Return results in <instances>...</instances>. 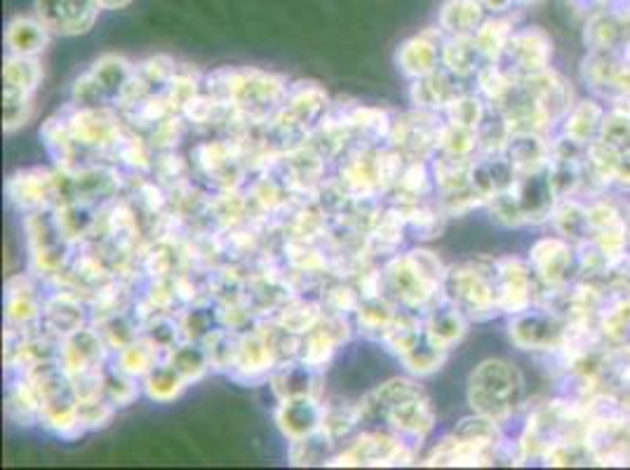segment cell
Segmentation results:
<instances>
[{"instance_id":"6da1fadb","label":"cell","mask_w":630,"mask_h":470,"mask_svg":"<svg viewBox=\"0 0 630 470\" xmlns=\"http://www.w3.org/2000/svg\"><path fill=\"white\" fill-rule=\"evenodd\" d=\"M520 391L517 372L503 363H482L471 376V405L478 414H484L494 421L503 419L515 403V393Z\"/></svg>"},{"instance_id":"7a4b0ae2","label":"cell","mask_w":630,"mask_h":470,"mask_svg":"<svg viewBox=\"0 0 630 470\" xmlns=\"http://www.w3.org/2000/svg\"><path fill=\"white\" fill-rule=\"evenodd\" d=\"M414 449L391 430L372 428L357 436L346 451L332 457L328 466H409Z\"/></svg>"},{"instance_id":"3957f363","label":"cell","mask_w":630,"mask_h":470,"mask_svg":"<svg viewBox=\"0 0 630 470\" xmlns=\"http://www.w3.org/2000/svg\"><path fill=\"white\" fill-rule=\"evenodd\" d=\"M8 197L22 212L55 210L66 203V182L62 172L47 170H22L8 179Z\"/></svg>"},{"instance_id":"277c9868","label":"cell","mask_w":630,"mask_h":470,"mask_svg":"<svg viewBox=\"0 0 630 470\" xmlns=\"http://www.w3.org/2000/svg\"><path fill=\"white\" fill-rule=\"evenodd\" d=\"M442 297L452 306H457L461 313L473 318H480L484 311H492L499 303L488 274H482L473 264L447 270L442 282Z\"/></svg>"},{"instance_id":"5b68a950","label":"cell","mask_w":630,"mask_h":470,"mask_svg":"<svg viewBox=\"0 0 630 470\" xmlns=\"http://www.w3.org/2000/svg\"><path fill=\"white\" fill-rule=\"evenodd\" d=\"M440 130L442 125L436 111L417 108V111L393 120L388 147L398 149L407 160H426L438 151Z\"/></svg>"},{"instance_id":"8992f818","label":"cell","mask_w":630,"mask_h":470,"mask_svg":"<svg viewBox=\"0 0 630 470\" xmlns=\"http://www.w3.org/2000/svg\"><path fill=\"white\" fill-rule=\"evenodd\" d=\"M97 0H35L39 22L52 35H81L95 26L99 14Z\"/></svg>"},{"instance_id":"52a82bcc","label":"cell","mask_w":630,"mask_h":470,"mask_svg":"<svg viewBox=\"0 0 630 470\" xmlns=\"http://www.w3.org/2000/svg\"><path fill=\"white\" fill-rule=\"evenodd\" d=\"M68 125H71V135H74L81 149L114 151V147L125 135L118 116L111 111V106H102V108L76 106V111L68 116Z\"/></svg>"},{"instance_id":"ba28073f","label":"cell","mask_w":630,"mask_h":470,"mask_svg":"<svg viewBox=\"0 0 630 470\" xmlns=\"http://www.w3.org/2000/svg\"><path fill=\"white\" fill-rule=\"evenodd\" d=\"M322 417H325V405L318 397H287V400H278L276 424L290 442L320 432Z\"/></svg>"},{"instance_id":"9c48e42d","label":"cell","mask_w":630,"mask_h":470,"mask_svg":"<svg viewBox=\"0 0 630 470\" xmlns=\"http://www.w3.org/2000/svg\"><path fill=\"white\" fill-rule=\"evenodd\" d=\"M106 355H109V343L104 341L99 330L93 328H81L78 332L64 337L60 346V363L71 376L93 367H104Z\"/></svg>"},{"instance_id":"30bf717a","label":"cell","mask_w":630,"mask_h":470,"mask_svg":"<svg viewBox=\"0 0 630 470\" xmlns=\"http://www.w3.org/2000/svg\"><path fill=\"white\" fill-rule=\"evenodd\" d=\"M89 306L74 289H57L43 303V328L60 339L85 328Z\"/></svg>"},{"instance_id":"8fae6325","label":"cell","mask_w":630,"mask_h":470,"mask_svg":"<svg viewBox=\"0 0 630 470\" xmlns=\"http://www.w3.org/2000/svg\"><path fill=\"white\" fill-rule=\"evenodd\" d=\"M320 370H313L301 360H287V363L278 365L268 382L276 393L278 400H287V397H318L322 393V378Z\"/></svg>"},{"instance_id":"7c38bea8","label":"cell","mask_w":630,"mask_h":470,"mask_svg":"<svg viewBox=\"0 0 630 470\" xmlns=\"http://www.w3.org/2000/svg\"><path fill=\"white\" fill-rule=\"evenodd\" d=\"M424 328L426 339L434 343L436 349L449 353L466 334V313H461L457 306H452L442 297V301L428 311Z\"/></svg>"},{"instance_id":"4fadbf2b","label":"cell","mask_w":630,"mask_h":470,"mask_svg":"<svg viewBox=\"0 0 630 470\" xmlns=\"http://www.w3.org/2000/svg\"><path fill=\"white\" fill-rule=\"evenodd\" d=\"M395 64H398V68L412 81L424 78L440 68L442 47H438V43L430 41L428 33L414 35V39L405 41L398 47V52H395Z\"/></svg>"},{"instance_id":"5bb4252c","label":"cell","mask_w":630,"mask_h":470,"mask_svg":"<svg viewBox=\"0 0 630 470\" xmlns=\"http://www.w3.org/2000/svg\"><path fill=\"white\" fill-rule=\"evenodd\" d=\"M455 74L447 68H438L434 74H428L424 78H417L412 83L409 97L417 108H424V111H445V108L452 104L459 95L455 87Z\"/></svg>"},{"instance_id":"9a60e30c","label":"cell","mask_w":630,"mask_h":470,"mask_svg":"<svg viewBox=\"0 0 630 470\" xmlns=\"http://www.w3.org/2000/svg\"><path fill=\"white\" fill-rule=\"evenodd\" d=\"M87 74L95 81V85L99 87V93L104 95L106 102L118 104L122 87L128 85V81L135 74V66L125 57H118V54H106V57L93 64V68H89Z\"/></svg>"},{"instance_id":"2e32d148","label":"cell","mask_w":630,"mask_h":470,"mask_svg":"<svg viewBox=\"0 0 630 470\" xmlns=\"http://www.w3.org/2000/svg\"><path fill=\"white\" fill-rule=\"evenodd\" d=\"M424 339H426L424 320L417 316V311L403 309V306H401V309L395 311V318L391 322V328L384 334V346L391 353L403 357L412 349H417Z\"/></svg>"},{"instance_id":"e0dca14e","label":"cell","mask_w":630,"mask_h":470,"mask_svg":"<svg viewBox=\"0 0 630 470\" xmlns=\"http://www.w3.org/2000/svg\"><path fill=\"white\" fill-rule=\"evenodd\" d=\"M47 39L50 31L39 20H26V17H17L6 31V43L17 57H39L47 45Z\"/></svg>"},{"instance_id":"ac0fdd59","label":"cell","mask_w":630,"mask_h":470,"mask_svg":"<svg viewBox=\"0 0 630 470\" xmlns=\"http://www.w3.org/2000/svg\"><path fill=\"white\" fill-rule=\"evenodd\" d=\"M165 360V353L160 351L156 343L147 337H139L128 346L116 351V367L135 378H143L153 367H158Z\"/></svg>"},{"instance_id":"d6986e66","label":"cell","mask_w":630,"mask_h":470,"mask_svg":"<svg viewBox=\"0 0 630 470\" xmlns=\"http://www.w3.org/2000/svg\"><path fill=\"white\" fill-rule=\"evenodd\" d=\"M165 363L179 374L184 376L189 384L201 382V378L212 370L207 351L201 341H182L165 355Z\"/></svg>"},{"instance_id":"ffe728a7","label":"cell","mask_w":630,"mask_h":470,"mask_svg":"<svg viewBox=\"0 0 630 470\" xmlns=\"http://www.w3.org/2000/svg\"><path fill=\"white\" fill-rule=\"evenodd\" d=\"M395 311L398 309H395V306L386 297L363 299V303H360L357 311H355L357 330L363 332L367 339L384 341V334L391 328Z\"/></svg>"},{"instance_id":"44dd1931","label":"cell","mask_w":630,"mask_h":470,"mask_svg":"<svg viewBox=\"0 0 630 470\" xmlns=\"http://www.w3.org/2000/svg\"><path fill=\"white\" fill-rule=\"evenodd\" d=\"M351 128L355 132V137L365 139L370 147L380 141H388L391 128H393V120L386 111L382 108H374V106H355L346 114Z\"/></svg>"},{"instance_id":"7402d4cb","label":"cell","mask_w":630,"mask_h":470,"mask_svg":"<svg viewBox=\"0 0 630 470\" xmlns=\"http://www.w3.org/2000/svg\"><path fill=\"white\" fill-rule=\"evenodd\" d=\"M41 78H43V68H41L39 60L35 57H17V54H10V60L6 62V71H3L6 93L33 97Z\"/></svg>"},{"instance_id":"603a6c76","label":"cell","mask_w":630,"mask_h":470,"mask_svg":"<svg viewBox=\"0 0 630 470\" xmlns=\"http://www.w3.org/2000/svg\"><path fill=\"white\" fill-rule=\"evenodd\" d=\"M471 172H473V162L468 158L440 153L434 160V182L440 195L471 186Z\"/></svg>"},{"instance_id":"cb8c5ba5","label":"cell","mask_w":630,"mask_h":470,"mask_svg":"<svg viewBox=\"0 0 630 470\" xmlns=\"http://www.w3.org/2000/svg\"><path fill=\"white\" fill-rule=\"evenodd\" d=\"M141 386H143V393H147L151 400L156 403H172L177 400L179 395H182L189 386V382L184 376H179L165 360L160 363L158 367H153L147 376L141 378Z\"/></svg>"},{"instance_id":"d4e9b609","label":"cell","mask_w":630,"mask_h":470,"mask_svg":"<svg viewBox=\"0 0 630 470\" xmlns=\"http://www.w3.org/2000/svg\"><path fill=\"white\" fill-rule=\"evenodd\" d=\"M478 45L476 41H468L466 35H457L455 41L445 43L442 47V66L447 71H452L455 76H468L473 74L478 68L476 60H478Z\"/></svg>"},{"instance_id":"484cf974","label":"cell","mask_w":630,"mask_h":470,"mask_svg":"<svg viewBox=\"0 0 630 470\" xmlns=\"http://www.w3.org/2000/svg\"><path fill=\"white\" fill-rule=\"evenodd\" d=\"M363 426L360 421L357 405H325V417H322V432L334 442L349 438L355 428Z\"/></svg>"},{"instance_id":"4316f807","label":"cell","mask_w":630,"mask_h":470,"mask_svg":"<svg viewBox=\"0 0 630 470\" xmlns=\"http://www.w3.org/2000/svg\"><path fill=\"white\" fill-rule=\"evenodd\" d=\"M401 363L414 376H428V374H436L447 363V351L436 349L434 343L424 339L417 349H412L409 353L401 357Z\"/></svg>"},{"instance_id":"83f0119b","label":"cell","mask_w":630,"mask_h":470,"mask_svg":"<svg viewBox=\"0 0 630 470\" xmlns=\"http://www.w3.org/2000/svg\"><path fill=\"white\" fill-rule=\"evenodd\" d=\"M337 442L330 440L325 432H316V436H309L303 440H295L290 447V461L295 466H311V463H330V449Z\"/></svg>"},{"instance_id":"f1b7e54d","label":"cell","mask_w":630,"mask_h":470,"mask_svg":"<svg viewBox=\"0 0 630 470\" xmlns=\"http://www.w3.org/2000/svg\"><path fill=\"white\" fill-rule=\"evenodd\" d=\"M476 147H478V132L476 130L463 128V125H457V122L442 125L440 139H438L440 153L468 158V153H471Z\"/></svg>"},{"instance_id":"f546056e","label":"cell","mask_w":630,"mask_h":470,"mask_svg":"<svg viewBox=\"0 0 630 470\" xmlns=\"http://www.w3.org/2000/svg\"><path fill=\"white\" fill-rule=\"evenodd\" d=\"M139 378L120 372L118 367L106 370V386H104V397L109 400L116 409L128 407L139 397Z\"/></svg>"},{"instance_id":"4dcf8cb0","label":"cell","mask_w":630,"mask_h":470,"mask_svg":"<svg viewBox=\"0 0 630 470\" xmlns=\"http://www.w3.org/2000/svg\"><path fill=\"white\" fill-rule=\"evenodd\" d=\"M360 303H363V297H360L357 287H351L344 282L328 287L325 295H322V309H325V313H337V316L353 313L355 316Z\"/></svg>"},{"instance_id":"1f68e13d","label":"cell","mask_w":630,"mask_h":470,"mask_svg":"<svg viewBox=\"0 0 630 470\" xmlns=\"http://www.w3.org/2000/svg\"><path fill=\"white\" fill-rule=\"evenodd\" d=\"M478 6L468 3V0H455V3L445 6L442 12V26L447 31H452L455 35H466L468 31H473L478 26Z\"/></svg>"},{"instance_id":"d6a6232c","label":"cell","mask_w":630,"mask_h":470,"mask_svg":"<svg viewBox=\"0 0 630 470\" xmlns=\"http://www.w3.org/2000/svg\"><path fill=\"white\" fill-rule=\"evenodd\" d=\"M445 111L449 116V122L463 125V128H471V130H478L480 122L484 120V108L480 99L476 97H457L445 108Z\"/></svg>"},{"instance_id":"836d02e7","label":"cell","mask_w":630,"mask_h":470,"mask_svg":"<svg viewBox=\"0 0 630 470\" xmlns=\"http://www.w3.org/2000/svg\"><path fill=\"white\" fill-rule=\"evenodd\" d=\"M182 137H184V116L174 114L168 120L156 125L149 143L153 151H174V147Z\"/></svg>"},{"instance_id":"e575fe53","label":"cell","mask_w":630,"mask_h":470,"mask_svg":"<svg viewBox=\"0 0 630 470\" xmlns=\"http://www.w3.org/2000/svg\"><path fill=\"white\" fill-rule=\"evenodd\" d=\"M31 114H33L31 97L6 93V132L20 130L22 125L29 122Z\"/></svg>"},{"instance_id":"d590c367","label":"cell","mask_w":630,"mask_h":470,"mask_svg":"<svg viewBox=\"0 0 630 470\" xmlns=\"http://www.w3.org/2000/svg\"><path fill=\"white\" fill-rule=\"evenodd\" d=\"M102 10H120V8H128L132 0H97Z\"/></svg>"}]
</instances>
